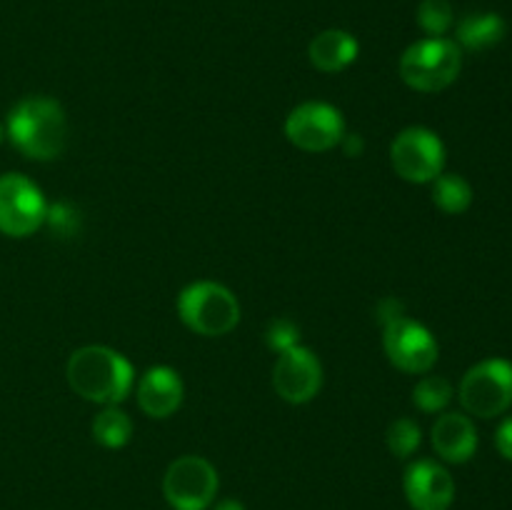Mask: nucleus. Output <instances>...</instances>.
I'll return each instance as SVG.
<instances>
[{"mask_svg": "<svg viewBox=\"0 0 512 510\" xmlns=\"http://www.w3.org/2000/svg\"><path fill=\"white\" fill-rule=\"evenodd\" d=\"M70 388L83 400L98 405H118L130 395L135 383L133 365L108 345H83L65 365Z\"/></svg>", "mask_w": 512, "mask_h": 510, "instance_id": "obj_1", "label": "nucleus"}, {"mask_svg": "<svg viewBox=\"0 0 512 510\" xmlns=\"http://www.w3.org/2000/svg\"><path fill=\"white\" fill-rule=\"evenodd\" d=\"M10 143L30 160H55L68 145V118L58 100L45 95L23 98L5 123Z\"/></svg>", "mask_w": 512, "mask_h": 510, "instance_id": "obj_2", "label": "nucleus"}, {"mask_svg": "<svg viewBox=\"0 0 512 510\" xmlns=\"http://www.w3.org/2000/svg\"><path fill=\"white\" fill-rule=\"evenodd\" d=\"M178 315L193 333L205 338L228 335L240 323V303L233 290L213 280H198L178 295Z\"/></svg>", "mask_w": 512, "mask_h": 510, "instance_id": "obj_3", "label": "nucleus"}, {"mask_svg": "<svg viewBox=\"0 0 512 510\" xmlns=\"http://www.w3.org/2000/svg\"><path fill=\"white\" fill-rule=\"evenodd\" d=\"M460 68L463 50L448 38L418 40L400 58V78L418 93H440L458 80Z\"/></svg>", "mask_w": 512, "mask_h": 510, "instance_id": "obj_4", "label": "nucleus"}, {"mask_svg": "<svg viewBox=\"0 0 512 510\" xmlns=\"http://www.w3.org/2000/svg\"><path fill=\"white\" fill-rule=\"evenodd\" d=\"M458 398L475 418H498L512 405V363L503 358L480 360L460 380Z\"/></svg>", "mask_w": 512, "mask_h": 510, "instance_id": "obj_5", "label": "nucleus"}, {"mask_svg": "<svg viewBox=\"0 0 512 510\" xmlns=\"http://www.w3.org/2000/svg\"><path fill=\"white\" fill-rule=\"evenodd\" d=\"M48 218L45 195L28 175H0V233L8 238H28Z\"/></svg>", "mask_w": 512, "mask_h": 510, "instance_id": "obj_6", "label": "nucleus"}, {"mask_svg": "<svg viewBox=\"0 0 512 510\" xmlns=\"http://www.w3.org/2000/svg\"><path fill=\"white\" fill-rule=\"evenodd\" d=\"M218 488V470L200 455H183L173 460L163 475V495L175 510H208Z\"/></svg>", "mask_w": 512, "mask_h": 510, "instance_id": "obj_7", "label": "nucleus"}, {"mask_svg": "<svg viewBox=\"0 0 512 510\" xmlns=\"http://www.w3.org/2000/svg\"><path fill=\"white\" fill-rule=\"evenodd\" d=\"M390 163L408 183H433L445 168V145L433 130L413 125L395 135L390 145Z\"/></svg>", "mask_w": 512, "mask_h": 510, "instance_id": "obj_8", "label": "nucleus"}, {"mask_svg": "<svg viewBox=\"0 0 512 510\" xmlns=\"http://www.w3.org/2000/svg\"><path fill=\"white\" fill-rule=\"evenodd\" d=\"M345 120L335 105L308 100L293 108L285 118V138L305 153H328L340 145Z\"/></svg>", "mask_w": 512, "mask_h": 510, "instance_id": "obj_9", "label": "nucleus"}, {"mask_svg": "<svg viewBox=\"0 0 512 510\" xmlns=\"http://www.w3.org/2000/svg\"><path fill=\"white\" fill-rule=\"evenodd\" d=\"M383 348L390 363L403 373L425 375L438 363V340L423 323L405 315L385 323Z\"/></svg>", "mask_w": 512, "mask_h": 510, "instance_id": "obj_10", "label": "nucleus"}, {"mask_svg": "<svg viewBox=\"0 0 512 510\" xmlns=\"http://www.w3.org/2000/svg\"><path fill=\"white\" fill-rule=\"evenodd\" d=\"M273 388L285 403H310L323 388V365L318 355L303 345L278 353L273 365Z\"/></svg>", "mask_w": 512, "mask_h": 510, "instance_id": "obj_11", "label": "nucleus"}, {"mask_svg": "<svg viewBox=\"0 0 512 510\" xmlns=\"http://www.w3.org/2000/svg\"><path fill=\"white\" fill-rule=\"evenodd\" d=\"M405 498L413 510H448L455 500V480L445 465L423 458L405 468Z\"/></svg>", "mask_w": 512, "mask_h": 510, "instance_id": "obj_12", "label": "nucleus"}, {"mask_svg": "<svg viewBox=\"0 0 512 510\" xmlns=\"http://www.w3.org/2000/svg\"><path fill=\"white\" fill-rule=\"evenodd\" d=\"M183 395V380L168 365H155V368L145 370L138 380V388H135L140 410L155 420L170 418L183 405Z\"/></svg>", "mask_w": 512, "mask_h": 510, "instance_id": "obj_13", "label": "nucleus"}, {"mask_svg": "<svg viewBox=\"0 0 512 510\" xmlns=\"http://www.w3.org/2000/svg\"><path fill=\"white\" fill-rule=\"evenodd\" d=\"M433 448L445 463H468L478 450V430L463 413H443L430 430Z\"/></svg>", "mask_w": 512, "mask_h": 510, "instance_id": "obj_14", "label": "nucleus"}, {"mask_svg": "<svg viewBox=\"0 0 512 510\" xmlns=\"http://www.w3.org/2000/svg\"><path fill=\"white\" fill-rule=\"evenodd\" d=\"M360 45L348 30L330 28L315 35L308 45V58L320 73H340L358 60Z\"/></svg>", "mask_w": 512, "mask_h": 510, "instance_id": "obj_15", "label": "nucleus"}, {"mask_svg": "<svg viewBox=\"0 0 512 510\" xmlns=\"http://www.w3.org/2000/svg\"><path fill=\"white\" fill-rule=\"evenodd\" d=\"M508 33V25L498 13H473L458 23V45L465 50H488Z\"/></svg>", "mask_w": 512, "mask_h": 510, "instance_id": "obj_16", "label": "nucleus"}, {"mask_svg": "<svg viewBox=\"0 0 512 510\" xmlns=\"http://www.w3.org/2000/svg\"><path fill=\"white\" fill-rule=\"evenodd\" d=\"M130 435H133V420L128 418V413L115 408V405H105V408L95 415L93 438L98 440L103 448H123V445H128Z\"/></svg>", "mask_w": 512, "mask_h": 510, "instance_id": "obj_17", "label": "nucleus"}, {"mask_svg": "<svg viewBox=\"0 0 512 510\" xmlns=\"http://www.w3.org/2000/svg\"><path fill=\"white\" fill-rule=\"evenodd\" d=\"M433 203L443 213L460 215L473 205V188L465 178L455 173H440L433 180Z\"/></svg>", "mask_w": 512, "mask_h": 510, "instance_id": "obj_18", "label": "nucleus"}, {"mask_svg": "<svg viewBox=\"0 0 512 510\" xmlns=\"http://www.w3.org/2000/svg\"><path fill=\"white\" fill-rule=\"evenodd\" d=\"M453 400V385L443 375H423L413 390V403L425 413H440Z\"/></svg>", "mask_w": 512, "mask_h": 510, "instance_id": "obj_19", "label": "nucleus"}, {"mask_svg": "<svg viewBox=\"0 0 512 510\" xmlns=\"http://www.w3.org/2000/svg\"><path fill=\"white\" fill-rule=\"evenodd\" d=\"M420 428L415 420L410 418H398L390 423L388 435H385V443H388V450L395 455V458H410L415 450L420 448Z\"/></svg>", "mask_w": 512, "mask_h": 510, "instance_id": "obj_20", "label": "nucleus"}, {"mask_svg": "<svg viewBox=\"0 0 512 510\" xmlns=\"http://www.w3.org/2000/svg\"><path fill=\"white\" fill-rule=\"evenodd\" d=\"M418 25L430 38H443L453 28V8L448 0H423L418 5Z\"/></svg>", "mask_w": 512, "mask_h": 510, "instance_id": "obj_21", "label": "nucleus"}, {"mask_svg": "<svg viewBox=\"0 0 512 510\" xmlns=\"http://www.w3.org/2000/svg\"><path fill=\"white\" fill-rule=\"evenodd\" d=\"M300 340V328L290 318H278L270 320L268 330H265V343L275 353H283V350L295 348Z\"/></svg>", "mask_w": 512, "mask_h": 510, "instance_id": "obj_22", "label": "nucleus"}, {"mask_svg": "<svg viewBox=\"0 0 512 510\" xmlns=\"http://www.w3.org/2000/svg\"><path fill=\"white\" fill-rule=\"evenodd\" d=\"M75 210H70L68 205L65 203H58V205H53V208H48V218H45V223H50L53 225V230L55 233H60V235H68L70 230H75Z\"/></svg>", "mask_w": 512, "mask_h": 510, "instance_id": "obj_23", "label": "nucleus"}, {"mask_svg": "<svg viewBox=\"0 0 512 510\" xmlns=\"http://www.w3.org/2000/svg\"><path fill=\"white\" fill-rule=\"evenodd\" d=\"M495 445H498V450L503 458L512 460V415L500 423L498 435H495Z\"/></svg>", "mask_w": 512, "mask_h": 510, "instance_id": "obj_24", "label": "nucleus"}, {"mask_svg": "<svg viewBox=\"0 0 512 510\" xmlns=\"http://www.w3.org/2000/svg\"><path fill=\"white\" fill-rule=\"evenodd\" d=\"M340 145L345 148V153L348 155H360L363 153V138L360 135H343V140H340Z\"/></svg>", "mask_w": 512, "mask_h": 510, "instance_id": "obj_25", "label": "nucleus"}, {"mask_svg": "<svg viewBox=\"0 0 512 510\" xmlns=\"http://www.w3.org/2000/svg\"><path fill=\"white\" fill-rule=\"evenodd\" d=\"M213 510H245V505L240 503V500H233V498H228V500H220V503L215 505Z\"/></svg>", "mask_w": 512, "mask_h": 510, "instance_id": "obj_26", "label": "nucleus"}, {"mask_svg": "<svg viewBox=\"0 0 512 510\" xmlns=\"http://www.w3.org/2000/svg\"><path fill=\"white\" fill-rule=\"evenodd\" d=\"M3 138H5V128H3V123H0V143H3Z\"/></svg>", "mask_w": 512, "mask_h": 510, "instance_id": "obj_27", "label": "nucleus"}]
</instances>
